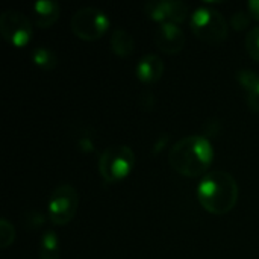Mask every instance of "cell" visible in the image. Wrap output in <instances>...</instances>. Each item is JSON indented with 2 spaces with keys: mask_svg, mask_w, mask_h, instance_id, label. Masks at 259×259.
I'll return each mask as SVG.
<instances>
[{
  "mask_svg": "<svg viewBox=\"0 0 259 259\" xmlns=\"http://www.w3.org/2000/svg\"><path fill=\"white\" fill-rule=\"evenodd\" d=\"M212 161L214 147L203 135H188L176 141L168 153L171 168L185 178L205 176Z\"/></svg>",
  "mask_w": 259,
  "mask_h": 259,
  "instance_id": "obj_1",
  "label": "cell"
},
{
  "mask_svg": "<svg viewBox=\"0 0 259 259\" xmlns=\"http://www.w3.org/2000/svg\"><path fill=\"white\" fill-rule=\"evenodd\" d=\"M240 196L235 178L225 170H212L206 173L197 185V200L203 209L214 215L229 214Z\"/></svg>",
  "mask_w": 259,
  "mask_h": 259,
  "instance_id": "obj_2",
  "label": "cell"
},
{
  "mask_svg": "<svg viewBox=\"0 0 259 259\" xmlns=\"http://www.w3.org/2000/svg\"><path fill=\"white\" fill-rule=\"evenodd\" d=\"M99 173L108 184L123 181L135 165V153L129 146H108L99 156Z\"/></svg>",
  "mask_w": 259,
  "mask_h": 259,
  "instance_id": "obj_3",
  "label": "cell"
},
{
  "mask_svg": "<svg viewBox=\"0 0 259 259\" xmlns=\"http://www.w3.org/2000/svg\"><path fill=\"white\" fill-rule=\"evenodd\" d=\"M191 30L203 42L220 44L228 38L229 24L226 18L214 8L200 6L191 14Z\"/></svg>",
  "mask_w": 259,
  "mask_h": 259,
  "instance_id": "obj_4",
  "label": "cell"
},
{
  "mask_svg": "<svg viewBox=\"0 0 259 259\" xmlns=\"http://www.w3.org/2000/svg\"><path fill=\"white\" fill-rule=\"evenodd\" d=\"M79 208V193L71 184L58 185L47 202L49 220L56 226L68 225L77 212Z\"/></svg>",
  "mask_w": 259,
  "mask_h": 259,
  "instance_id": "obj_5",
  "label": "cell"
},
{
  "mask_svg": "<svg viewBox=\"0 0 259 259\" xmlns=\"http://www.w3.org/2000/svg\"><path fill=\"white\" fill-rule=\"evenodd\" d=\"M109 17L99 8L85 6L77 9L71 17L73 33L83 41H96L109 29Z\"/></svg>",
  "mask_w": 259,
  "mask_h": 259,
  "instance_id": "obj_6",
  "label": "cell"
},
{
  "mask_svg": "<svg viewBox=\"0 0 259 259\" xmlns=\"http://www.w3.org/2000/svg\"><path fill=\"white\" fill-rule=\"evenodd\" d=\"M0 33L14 47H24L33 35V21L17 9H6L0 15Z\"/></svg>",
  "mask_w": 259,
  "mask_h": 259,
  "instance_id": "obj_7",
  "label": "cell"
},
{
  "mask_svg": "<svg viewBox=\"0 0 259 259\" xmlns=\"http://www.w3.org/2000/svg\"><path fill=\"white\" fill-rule=\"evenodd\" d=\"M144 11L159 24H181L188 17V6L181 0H152L146 3Z\"/></svg>",
  "mask_w": 259,
  "mask_h": 259,
  "instance_id": "obj_8",
  "label": "cell"
},
{
  "mask_svg": "<svg viewBox=\"0 0 259 259\" xmlns=\"http://www.w3.org/2000/svg\"><path fill=\"white\" fill-rule=\"evenodd\" d=\"M155 42L161 52L176 55L185 46V33L179 24H159L155 32Z\"/></svg>",
  "mask_w": 259,
  "mask_h": 259,
  "instance_id": "obj_9",
  "label": "cell"
},
{
  "mask_svg": "<svg viewBox=\"0 0 259 259\" xmlns=\"http://www.w3.org/2000/svg\"><path fill=\"white\" fill-rule=\"evenodd\" d=\"M164 70H165V65H164V61L155 55V53H149L146 56H143L138 64H137V77L146 83V85H152V83H156L162 74H164Z\"/></svg>",
  "mask_w": 259,
  "mask_h": 259,
  "instance_id": "obj_10",
  "label": "cell"
},
{
  "mask_svg": "<svg viewBox=\"0 0 259 259\" xmlns=\"http://www.w3.org/2000/svg\"><path fill=\"white\" fill-rule=\"evenodd\" d=\"M33 23L41 27H50L59 18V3L55 0H39L32 5Z\"/></svg>",
  "mask_w": 259,
  "mask_h": 259,
  "instance_id": "obj_11",
  "label": "cell"
},
{
  "mask_svg": "<svg viewBox=\"0 0 259 259\" xmlns=\"http://www.w3.org/2000/svg\"><path fill=\"white\" fill-rule=\"evenodd\" d=\"M237 79L247 94V105L259 112V74L253 70H240Z\"/></svg>",
  "mask_w": 259,
  "mask_h": 259,
  "instance_id": "obj_12",
  "label": "cell"
},
{
  "mask_svg": "<svg viewBox=\"0 0 259 259\" xmlns=\"http://www.w3.org/2000/svg\"><path fill=\"white\" fill-rule=\"evenodd\" d=\"M109 44H111L112 52L123 58L129 56L135 47V41H134L132 35L129 32H126L124 29H115L111 35Z\"/></svg>",
  "mask_w": 259,
  "mask_h": 259,
  "instance_id": "obj_13",
  "label": "cell"
},
{
  "mask_svg": "<svg viewBox=\"0 0 259 259\" xmlns=\"http://www.w3.org/2000/svg\"><path fill=\"white\" fill-rule=\"evenodd\" d=\"M59 240L53 231H46L41 238L39 259H59Z\"/></svg>",
  "mask_w": 259,
  "mask_h": 259,
  "instance_id": "obj_14",
  "label": "cell"
},
{
  "mask_svg": "<svg viewBox=\"0 0 259 259\" xmlns=\"http://www.w3.org/2000/svg\"><path fill=\"white\" fill-rule=\"evenodd\" d=\"M32 61L42 70H53L58 65V58L55 52L44 46H38L32 50Z\"/></svg>",
  "mask_w": 259,
  "mask_h": 259,
  "instance_id": "obj_15",
  "label": "cell"
},
{
  "mask_svg": "<svg viewBox=\"0 0 259 259\" xmlns=\"http://www.w3.org/2000/svg\"><path fill=\"white\" fill-rule=\"evenodd\" d=\"M15 240V229L14 225L8 219L0 220V249L9 247Z\"/></svg>",
  "mask_w": 259,
  "mask_h": 259,
  "instance_id": "obj_16",
  "label": "cell"
},
{
  "mask_svg": "<svg viewBox=\"0 0 259 259\" xmlns=\"http://www.w3.org/2000/svg\"><path fill=\"white\" fill-rule=\"evenodd\" d=\"M244 44H246V50L250 55V58L259 62V26L255 27V29H252L247 33Z\"/></svg>",
  "mask_w": 259,
  "mask_h": 259,
  "instance_id": "obj_17",
  "label": "cell"
},
{
  "mask_svg": "<svg viewBox=\"0 0 259 259\" xmlns=\"http://www.w3.org/2000/svg\"><path fill=\"white\" fill-rule=\"evenodd\" d=\"M250 20H252V15L249 12H246V11H237L231 17V26L235 30H243V29L249 27Z\"/></svg>",
  "mask_w": 259,
  "mask_h": 259,
  "instance_id": "obj_18",
  "label": "cell"
},
{
  "mask_svg": "<svg viewBox=\"0 0 259 259\" xmlns=\"http://www.w3.org/2000/svg\"><path fill=\"white\" fill-rule=\"evenodd\" d=\"M247 8H249L250 15H252L255 20H258L259 21V0H250V2L247 3Z\"/></svg>",
  "mask_w": 259,
  "mask_h": 259,
  "instance_id": "obj_19",
  "label": "cell"
}]
</instances>
